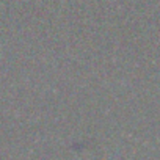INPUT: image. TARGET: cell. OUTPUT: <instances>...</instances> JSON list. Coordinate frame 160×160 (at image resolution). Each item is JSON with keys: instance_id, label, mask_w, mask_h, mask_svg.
<instances>
[{"instance_id": "obj_1", "label": "cell", "mask_w": 160, "mask_h": 160, "mask_svg": "<svg viewBox=\"0 0 160 160\" xmlns=\"http://www.w3.org/2000/svg\"><path fill=\"white\" fill-rule=\"evenodd\" d=\"M104 160H105V158H104Z\"/></svg>"}]
</instances>
